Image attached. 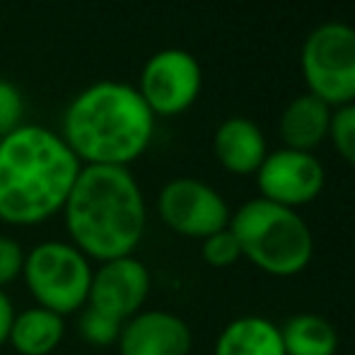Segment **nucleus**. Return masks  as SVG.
I'll return each instance as SVG.
<instances>
[{"mask_svg":"<svg viewBox=\"0 0 355 355\" xmlns=\"http://www.w3.org/2000/svg\"><path fill=\"white\" fill-rule=\"evenodd\" d=\"M242 259L276 278H293L309 266L314 257V234L293 208L266 198H252L230 218Z\"/></svg>","mask_w":355,"mask_h":355,"instance_id":"20e7f679","label":"nucleus"},{"mask_svg":"<svg viewBox=\"0 0 355 355\" xmlns=\"http://www.w3.org/2000/svg\"><path fill=\"white\" fill-rule=\"evenodd\" d=\"M285 355H336L338 334L322 314L302 312L281 327Z\"/></svg>","mask_w":355,"mask_h":355,"instance_id":"dca6fc26","label":"nucleus"},{"mask_svg":"<svg viewBox=\"0 0 355 355\" xmlns=\"http://www.w3.org/2000/svg\"><path fill=\"white\" fill-rule=\"evenodd\" d=\"M159 220L172 232L191 239H206L230 225V206L211 187L193 177H177L157 196Z\"/></svg>","mask_w":355,"mask_h":355,"instance_id":"6e6552de","label":"nucleus"},{"mask_svg":"<svg viewBox=\"0 0 355 355\" xmlns=\"http://www.w3.org/2000/svg\"><path fill=\"white\" fill-rule=\"evenodd\" d=\"M191 327L167 309H141L123 322L119 334V355H191Z\"/></svg>","mask_w":355,"mask_h":355,"instance_id":"9b49d317","label":"nucleus"},{"mask_svg":"<svg viewBox=\"0 0 355 355\" xmlns=\"http://www.w3.org/2000/svg\"><path fill=\"white\" fill-rule=\"evenodd\" d=\"M80 159L61 133L22 123L0 138V223L34 227L66 206Z\"/></svg>","mask_w":355,"mask_h":355,"instance_id":"f257e3e1","label":"nucleus"},{"mask_svg":"<svg viewBox=\"0 0 355 355\" xmlns=\"http://www.w3.org/2000/svg\"><path fill=\"white\" fill-rule=\"evenodd\" d=\"M61 213L71 244L97 263L133 257L148 225L143 191L128 167L85 164Z\"/></svg>","mask_w":355,"mask_h":355,"instance_id":"f03ea898","label":"nucleus"},{"mask_svg":"<svg viewBox=\"0 0 355 355\" xmlns=\"http://www.w3.org/2000/svg\"><path fill=\"white\" fill-rule=\"evenodd\" d=\"M22 281L37 307L66 319L87 304L92 266L89 259L71 242L49 239L27 252Z\"/></svg>","mask_w":355,"mask_h":355,"instance_id":"39448f33","label":"nucleus"},{"mask_svg":"<svg viewBox=\"0 0 355 355\" xmlns=\"http://www.w3.org/2000/svg\"><path fill=\"white\" fill-rule=\"evenodd\" d=\"M213 355H285L281 327L259 314L237 317L218 334Z\"/></svg>","mask_w":355,"mask_h":355,"instance_id":"4468645a","label":"nucleus"},{"mask_svg":"<svg viewBox=\"0 0 355 355\" xmlns=\"http://www.w3.org/2000/svg\"><path fill=\"white\" fill-rule=\"evenodd\" d=\"M66 319L44 307H29L15 314L8 346L19 355H51L63 343Z\"/></svg>","mask_w":355,"mask_h":355,"instance_id":"2eb2a0df","label":"nucleus"},{"mask_svg":"<svg viewBox=\"0 0 355 355\" xmlns=\"http://www.w3.org/2000/svg\"><path fill=\"white\" fill-rule=\"evenodd\" d=\"M153 136L155 114L128 83L89 85L63 114L61 138L83 167H128L150 148Z\"/></svg>","mask_w":355,"mask_h":355,"instance_id":"7ed1b4c3","label":"nucleus"},{"mask_svg":"<svg viewBox=\"0 0 355 355\" xmlns=\"http://www.w3.org/2000/svg\"><path fill=\"white\" fill-rule=\"evenodd\" d=\"M331 107L324 104L314 94H300L285 107L281 123H278V133L285 148L290 150H302V153H312L329 138V128H331Z\"/></svg>","mask_w":355,"mask_h":355,"instance_id":"ddd939ff","label":"nucleus"},{"mask_svg":"<svg viewBox=\"0 0 355 355\" xmlns=\"http://www.w3.org/2000/svg\"><path fill=\"white\" fill-rule=\"evenodd\" d=\"M148 266L136 257H121L102 261L92 268L87 304L119 322H128L145 307L150 295Z\"/></svg>","mask_w":355,"mask_h":355,"instance_id":"9d476101","label":"nucleus"},{"mask_svg":"<svg viewBox=\"0 0 355 355\" xmlns=\"http://www.w3.org/2000/svg\"><path fill=\"white\" fill-rule=\"evenodd\" d=\"M257 184L261 198L297 211L322 196L327 172L314 153L281 148L266 155L257 172Z\"/></svg>","mask_w":355,"mask_h":355,"instance_id":"1a4fd4ad","label":"nucleus"},{"mask_svg":"<svg viewBox=\"0 0 355 355\" xmlns=\"http://www.w3.org/2000/svg\"><path fill=\"white\" fill-rule=\"evenodd\" d=\"M213 153L223 169L237 177H247V174L259 172L268 155V145L263 131L252 119L232 116L225 119L215 131Z\"/></svg>","mask_w":355,"mask_h":355,"instance_id":"f8f14e48","label":"nucleus"},{"mask_svg":"<svg viewBox=\"0 0 355 355\" xmlns=\"http://www.w3.org/2000/svg\"><path fill=\"white\" fill-rule=\"evenodd\" d=\"M203 87L201 63L187 49H162L153 53L141 73L143 102L157 116H179L198 99Z\"/></svg>","mask_w":355,"mask_h":355,"instance_id":"0eeeda50","label":"nucleus"},{"mask_svg":"<svg viewBox=\"0 0 355 355\" xmlns=\"http://www.w3.org/2000/svg\"><path fill=\"white\" fill-rule=\"evenodd\" d=\"M78 314H80L78 317V331H80V336H83L85 343H89V346H94V348L116 346L123 322H119V319L99 312V309L89 307V304H85Z\"/></svg>","mask_w":355,"mask_h":355,"instance_id":"f3484780","label":"nucleus"},{"mask_svg":"<svg viewBox=\"0 0 355 355\" xmlns=\"http://www.w3.org/2000/svg\"><path fill=\"white\" fill-rule=\"evenodd\" d=\"M24 257H27V252L17 239L0 234V290H5L10 283L22 278Z\"/></svg>","mask_w":355,"mask_h":355,"instance_id":"412c9836","label":"nucleus"},{"mask_svg":"<svg viewBox=\"0 0 355 355\" xmlns=\"http://www.w3.org/2000/svg\"><path fill=\"white\" fill-rule=\"evenodd\" d=\"M201 257L213 268H230L242 259V249H239V242L232 234V230L225 227L211 234V237L201 239Z\"/></svg>","mask_w":355,"mask_h":355,"instance_id":"a211bd4d","label":"nucleus"},{"mask_svg":"<svg viewBox=\"0 0 355 355\" xmlns=\"http://www.w3.org/2000/svg\"><path fill=\"white\" fill-rule=\"evenodd\" d=\"M15 304L12 300L5 295V290H0V348L8 346V338H10V329H12L15 322Z\"/></svg>","mask_w":355,"mask_h":355,"instance_id":"4be33fe9","label":"nucleus"},{"mask_svg":"<svg viewBox=\"0 0 355 355\" xmlns=\"http://www.w3.org/2000/svg\"><path fill=\"white\" fill-rule=\"evenodd\" d=\"M300 63L309 94L329 107L355 102V29L351 24L324 22L312 29Z\"/></svg>","mask_w":355,"mask_h":355,"instance_id":"423d86ee","label":"nucleus"},{"mask_svg":"<svg viewBox=\"0 0 355 355\" xmlns=\"http://www.w3.org/2000/svg\"><path fill=\"white\" fill-rule=\"evenodd\" d=\"M329 138H331L336 153L355 169V102L334 112Z\"/></svg>","mask_w":355,"mask_h":355,"instance_id":"6ab92c4d","label":"nucleus"},{"mask_svg":"<svg viewBox=\"0 0 355 355\" xmlns=\"http://www.w3.org/2000/svg\"><path fill=\"white\" fill-rule=\"evenodd\" d=\"M24 97L19 87L10 80L0 78V138L10 136L15 128L22 126Z\"/></svg>","mask_w":355,"mask_h":355,"instance_id":"aec40b11","label":"nucleus"}]
</instances>
